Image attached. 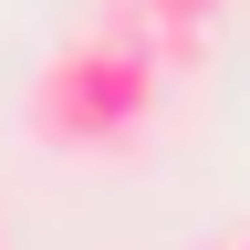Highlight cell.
I'll return each instance as SVG.
<instances>
[{
    "label": "cell",
    "mask_w": 250,
    "mask_h": 250,
    "mask_svg": "<svg viewBox=\"0 0 250 250\" xmlns=\"http://www.w3.org/2000/svg\"><path fill=\"white\" fill-rule=\"evenodd\" d=\"M167 73H156L146 52V11L136 0H104L94 31H73L62 52L31 62L21 83V146L52 156V167H136L156 146V125H167Z\"/></svg>",
    "instance_id": "obj_1"
},
{
    "label": "cell",
    "mask_w": 250,
    "mask_h": 250,
    "mask_svg": "<svg viewBox=\"0 0 250 250\" xmlns=\"http://www.w3.org/2000/svg\"><path fill=\"white\" fill-rule=\"evenodd\" d=\"M136 11H146V21H219L229 0H136Z\"/></svg>",
    "instance_id": "obj_2"
},
{
    "label": "cell",
    "mask_w": 250,
    "mask_h": 250,
    "mask_svg": "<svg viewBox=\"0 0 250 250\" xmlns=\"http://www.w3.org/2000/svg\"><path fill=\"white\" fill-rule=\"evenodd\" d=\"M0 250H11V208H0Z\"/></svg>",
    "instance_id": "obj_3"
},
{
    "label": "cell",
    "mask_w": 250,
    "mask_h": 250,
    "mask_svg": "<svg viewBox=\"0 0 250 250\" xmlns=\"http://www.w3.org/2000/svg\"><path fill=\"white\" fill-rule=\"evenodd\" d=\"M219 250H250V229H240V240H219Z\"/></svg>",
    "instance_id": "obj_4"
}]
</instances>
